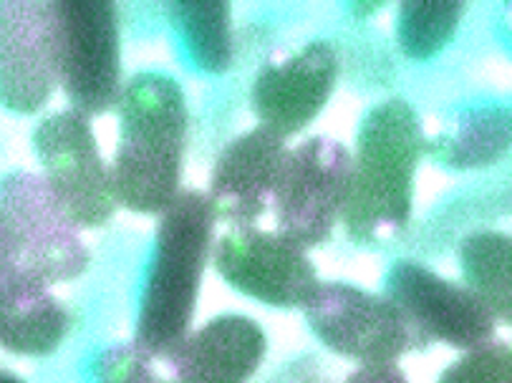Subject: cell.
<instances>
[{
    "instance_id": "10",
    "label": "cell",
    "mask_w": 512,
    "mask_h": 383,
    "mask_svg": "<svg viewBox=\"0 0 512 383\" xmlns=\"http://www.w3.org/2000/svg\"><path fill=\"white\" fill-rule=\"evenodd\" d=\"M306 321L328 351L359 363H396L412 338L394 303L351 283H321L306 303Z\"/></svg>"
},
{
    "instance_id": "15",
    "label": "cell",
    "mask_w": 512,
    "mask_h": 383,
    "mask_svg": "<svg viewBox=\"0 0 512 383\" xmlns=\"http://www.w3.org/2000/svg\"><path fill=\"white\" fill-rule=\"evenodd\" d=\"M71 315L41 278L0 293V348L16 356H51L69 336Z\"/></svg>"
},
{
    "instance_id": "24",
    "label": "cell",
    "mask_w": 512,
    "mask_h": 383,
    "mask_svg": "<svg viewBox=\"0 0 512 383\" xmlns=\"http://www.w3.org/2000/svg\"><path fill=\"white\" fill-rule=\"evenodd\" d=\"M0 383H26L21 376H16L13 371H6V368H0Z\"/></svg>"
},
{
    "instance_id": "2",
    "label": "cell",
    "mask_w": 512,
    "mask_h": 383,
    "mask_svg": "<svg viewBox=\"0 0 512 383\" xmlns=\"http://www.w3.org/2000/svg\"><path fill=\"white\" fill-rule=\"evenodd\" d=\"M119 147L111 179L119 205L137 215H162L182 192L187 149V96L162 71L132 76L117 101Z\"/></svg>"
},
{
    "instance_id": "22",
    "label": "cell",
    "mask_w": 512,
    "mask_h": 383,
    "mask_svg": "<svg viewBox=\"0 0 512 383\" xmlns=\"http://www.w3.org/2000/svg\"><path fill=\"white\" fill-rule=\"evenodd\" d=\"M31 275L33 273L26 268V263H23L16 242L8 235L6 225L0 222V290L13 288V285L21 283L23 278H31Z\"/></svg>"
},
{
    "instance_id": "3",
    "label": "cell",
    "mask_w": 512,
    "mask_h": 383,
    "mask_svg": "<svg viewBox=\"0 0 512 383\" xmlns=\"http://www.w3.org/2000/svg\"><path fill=\"white\" fill-rule=\"evenodd\" d=\"M215 222V207L200 189L180 192L159 215L134 328V346L144 356L164 358L190 333Z\"/></svg>"
},
{
    "instance_id": "23",
    "label": "cell",
    "mask_w": 512,
    "mask_h": 383,
    "mask_svg": "<svg viewBox=\"0 0 512 383\" xmlns=\"http://www.w3.org/2000/svg\"><path fill=\"white\" fill-rule=\"evenodd\" d=\"M346 383H409L404 371L396 363H364L356 368Z\"/></svg>"
},
{
    "instance_id": "6",
    "label": "cell",
    "mask_w": 512,
    "mask_h": 383,
    "mask_svg": "<svg viewBox=\"0 0 512 383\" xmlns=\"http://www.w3.org/2000/svg\"><path fill=\"white\" fill-rule=\"evenodd\" d=\"M0 222L16 242L23 263L43 283L76 280L89 268L81 227L38 174L11 172L0 179Z\"/></svg>"
},
{
    "instance_id": "5",
    "label": "cell",
    "mask_w": 512,
    "mask_h": 383,
    "mask_svg": "<svg viewBox=\"0 0 512 383\" xmlns=\"http://www.w3.org/2000/svg\"><path fill=\"white\" fill-rule=\"evenodd\" d=\"M59 84L71 109L91 119L122 96V38L114 3H53Z\"/></svg>"
},
{
    "instance_id": "4",
    "label": "cell",
    "mask_w": 512,
    "mask_h": 383,
    "mask_svg": "<svg viewBox=\"0 0 512 383\" xmlns=\"http://www.w3.org/2000/svg\"><path fill=\"white\" fill-rule=\"evenodd\" d=\"M33 149L48 187L81 230H96L117 212L111 167L96 144L89 116L76 109L38 121Z\"/></svg>"
},
{
    "instance_id": "12",
    "label": "cell",
    "mask_w": 512,
    "mask_h": 383,
    "mask_svg": "<svg viewBox=\"0 0 512 383\" xmlns=\"http://www.w3.org/2000/svg\"><path fill=\"white\" fill-rule=\"evenodd\" d=\"M338 81V53L331 41H311L280 63H270L253 84L260 126L286 142L323 111Z\"/></svg>"
},
{
    "instance_id": "20",
    "label": "cell",
    "mask_w": 512,
    "mask_h": 383,
    "mask_svg": "<svg viewBox=\"0 0 512 383\" xmlns=\"http://www.w3.org/2000/svg\"><path fill=\"white\" fill-rule=\"evenodd\" d=\"M437 383H512V351L507 343H485L447 366Z\"/></svg>"
},
{
    "instance_id": "21",
    "label": "cell",
    "mask_w": 512,
    "mask_h": 383,
    "mask_svg": "<svg viewBox=\"0 0 512 383\" xmlns=\"http://www.w3.org/2000/svg\"><path fill=\"white\" fill-rule=\"evenodd\" d=\"M96 383H162V378L154 373L152 358L134 343H119L106 348L96 361Z\"/></svg>"
},
{
    "instance_id": "11",
    "label": "cell",
    "mask_w": 512,
    "mask_h": 383,
    "mask_svg": "<svg viewBox=\"0 0 512 383\" xmlns=\"http://www.w3.org/2000/svg\"><path fill=\"white\" fill-rule=\"evenodd\" d=\"M59 86L53 3H0V106L36 114Z\"/></svg>"
},
{
    "instance_id": "13",
    "label": "cell",
    "mask_w": 512,
    "mask_h": 383,
    "mask_svg": "<svg viewBox=\"0 0 512 383\" xmlns=\"http://www.w3.org/2000/svg\"><path fill=\"white\" fill-rule=\"evenodd\" d=\"M286 154L283 139L265 126H255L227 144L212 167L207 192L217 220L230 227L255 225L273 202Z\"/></svg>"
},
{
    "instance_id": "16",
    "label": "cell",
    "mask_w": 512,
    "mask_h": 383,
    "mask_svg": "<svg viewBox=\"0 0 512 383\" xmlns=\"http://www.w3.org/2000/svg\"><path fill=\"white\" fill-rule=\"evenodd\" d=\"M424 149L442 167L475 169L495 164L510 152V111L482 106L465 111L442 137L424 142Z\"/></svg>"
},
{
    "instance_id": "1",
    "label": "cell",
    "mask_w": 512,
    "mask_h": 383,
    "mask_svg": "<svg viewBox=\"0 0 512 383\" xmlns=\"http://www.w3.org/2000/svg\"><path fill=\"white\" fill-rule=\"evenodd\" d=\"M424 154L422 121L404 99L381 101L361 121L356 157L338 220L351 242L384 247L412 220L414 174Z\"/></svg>"
},
{
    "instance_id": "14",
    "label": "cell",
    "mask_w": 512,
    "mask_h": 383,
    "mask_svg": "<svg viewBox=\"0 0 512 383\" xmlns=\"http://www.w3.org/2000/svg\"><path fill=\"white\" fill-rule=\"evenodd\" d=\"M268 353L263 326L248 315H217L164 356L162 383H248Z\"/></svg>"
},
{
    "instance_id": "18",
    "label": "cell",
    "mask_w": 512,
    "mask_h": 383,
    "mask_svg": "<svg viewBox=\"0 0 512 383\" xmlns=\"http://www.w3.org/2000/svg\"><path fill=\"white\" fill-rule=\"evenodd\" d=\"M167 16L197 71L222 74L233 63V23L227 3H172Z\"/></svg>"
},
{
    "instance_id": "8",
    "label": "cell",
    "mask_w": 512,
    "mask_h": 383,
    "mask_svg": "<svg viewBox=\"0 0 512 383\" xmlns=\"http://www.w3.org/2000/svg\"><path fill=\"white\" fill-rule=\"evenodd\" d=\"M384 298L404 315L412 351H422L432 343L472 351L495 336V315L475 293L412 260L391 265L384 280Z\"/></svg>"
},
{
    "instance_id": "7",
    "label": "cell",
    "mask_w": 512,
    "mask_h": 383,
    "mask_svg": "<svg viewBox=\"0 0 512 383\" xmlns=\"http://www.w3.org/2000/svg\"><path fill=\"white\" fill-rule=\"evenodd\" d=\"M351 154L336 139L311 137L288 149L275 184V232L286 235L303 250L331 237L349 187Z\"/></svg>"
},
{
    "instance_id": "9",
    "label": "cell",
    "mask_w": 512,
    "mask_h": 383,
    "mask_svg": "<svg viewBox=\"0 0 512 383\" xmlns=\"http://www.w3.org/2000/svg\"><path fill=\"white\" fill-rule=\"evenodd\" d=\"M210 260L230 288L270 308H306L321 285L301 245L258 225L230 227L212 242Z\"/></svg>"
},
{
    "instance_id": "17",
    "label": "cell",
    "mask_w": 512,
    "mask_h": 383,
    "mask_svg": "<svg viewBox=\"0 0 512 383\" xmlns=\"http://www.w3.org/2000/svg\"><path fill=\"white\" fill-rule=\"evenodd\" d=\"M512 242L505 232H475L460 247L465 288L485 303L495 321L510 326L512 318Z\"/></svg>"
},
{
    "instance_id": "19",
    "label": "cell",
    "mask_w": 512,
    "mask_h": 383,
    "mask_svg": "<svg viewBox=\"0 0 512 383\" xmlns=\"http://www.w3.org/2000/svg\"><path fill=\"white\" fill-rule=\"evenodd\" d=\"M462 16H465V3H404L396 21L404 56L414 61L437 56L457 33Z\"/></svg>"
}]
</instances>
